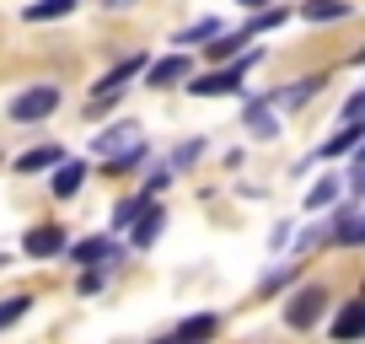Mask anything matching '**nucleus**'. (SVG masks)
<instances>
[{
	"instance_id": "nucleus-12",
	"label": "nucleus",
	"mask_w": 365,
	"mask_h": 344,
	"mask_svg": "<svg viewBox=\"0 0 365 344\" xmlns=\"http://www.w3.org/2000/svg\"><path fill=\"white\" fill-rule=\"evenodd\" d=\"M360 140H365V118H349V124H344L339 135L322 146V156H344V151H360Z\"/></svg>"
},
{
	"instance_id": "nucleus-26",
	"label": "nucleus",
	"mask_w": 365,
	"mask_h": 344,
	"mask_svg": "<svg viewBox=\"0 0 365 344\" xmlns=\"http://www.w3.org/2000/svg\"><path fill=\"white\" fill-rule=\"evenodd\" d=\"M279 22H285V11H263V16H252L247 33H263V27H279Z\"/></svg>"
},
{
	"instance_id": "nucleus-6",
	"label": "nucleus",
	"mask_w": 365,
	"mask_h": 344,
	"mask_svg": "<svg viewBox=\"0 0 365 344\" xmlns=\"http://www.w3.org/2000/svg\"><path fill=\"white\" fill-rule=\"evenodd\" d=\"M129 146H140V124L135 118H124V124H113V129H103V135L91 140V156H118V151H129Z\"/></svg>"
},
{
	"instance_id": "nucleus-31",
	"label": "nucleus",
	"mask_w": 365,
	"mask_h": 344,
	"mask_svg": "<svg viewBox=\"0 0 365 344\" xmlns=\"http://www.w3.org/2000/svg\"><path fill=\"white\" fill-rule=\"evenodd\" d=\"M354 65H365V49H360V54H354Z\"/></svg>"
},
{
	"instance_id": "nucleus-11",
	"label": "nucleus",
	"mask_w": 365,
	"mask_h": 344,
	"mask_svg": "<svg viewBox=\"0 0 365 344\" xmlns=\"http://www.w3.org/2000/svg\"><path fill=\"white\" fill-rule=\"evenodd\" d=\"M333 242H344V248H365V210H344L339 226H333Z\"/></svg>"
},
{
	"instance_id": "nucleus-27",
	"label": "nucleus",
	"mask_w": 365,
	"mask_h": 344,
	"mask_svg": "<svg viewBox=\"0 0 365 344\" xmlns=\"http://www.w3.org/2000/svg\"><path fill=\"white\" fill-rule=\"evenodd\" d=\"M349 118H365V92H354L349 103H344V124H349Z\"/></svg>"
},
{
	"instance_id": "nucleus-21",
	"label": "nucleus",
	"mask_w": 365,
	"mask_h": 344,
	"mask_svg": "<svg viewBox=\"0 0 365 344\" xmlns=\"http://www.w3.org/2000/svg\"><path fill=\"white\" fill-rule=\"evenodd\" d=\"M333 199H339V178H322L317 188H312L307 194V216H317V210H328Z\"/></svg>"
},
{
	"instance_id": "nucleus-9",
	"label": "nucleus",
	"mask_w": 365,
	"mask_h": 344,
	"mask_svg": "<svg viewBox=\"0 0 365 344\" xmlns=\"http://www.w3.org/2000/svg\"><path fill=\"white\" fill-rule=\"evenodd\" d=\"M113 253H118V248H113L108 237H86V242H76V248H70V258H76V264H86V269H103Z\"/></svg>"
},
{
	"instance_id": "nucleus-4",
	"label": "nucleus",
	"mask_w": 365,
	"mask_h": 344,
	"mask_svg": "<svg viewBox=\"0 0 365 344\" xmlns=\"http://www.w3.org/2000/svg\"><path fill=\"white\" fill-rule=\"evenodd\" d=\"M215 328H220L215 312H194V318H182L172 333H161L156 344H210V339H215Z\"/></svg>"
},
{
	"instance_id": "nucleus-30",
	"label": "nucleus",
	"mask_w": 365,
	"mask_h": 344,
	"mask_svg": "<svg viewBox=\"0 0 365 344\" xmlns=\"http://www.w3.org/2000/svg\"><path fill=\"white\" fill-rule=\"evenodd\" d=\"M237 6H247V11H258V6H263V0H237Z\"/></svg>"
},
{
	"instance_id": "nucleus-23",
	"label": "nucleus",
	"mask_w": 365,
	"mask_h": 344,
	"mask_svg": "<svg viewBox=\"0 0 365 344\" xmlns=\"http://www.w3.org/2000/svg\"><path fill=\"white\" fill-rule=\"evenodd\" d=\"M215 33H220V22H215V16H205V22L182 27V33H178V44H205V38H215Z\"/></svg>"
},
{
	"instance_id": "nucleus-10",
	"label": "nucleus",
	"mask_w": 365,
	"mask_h": 344,
	"mask_svg": "<svg viewBox=\"0 0 365 344\" xmlns=\"http://www.w3.org/2000/svg\"><path fill=\"white\" fill-rule=\"evenodd\" d=\"M349 11H354L349 0H301V16H307V22H344Z\"/></svg>"
},
{
	"instance_id": "nucleus-3",
	"label": "nucleus",
	"mask_w": 365,
	"mask_h": 344,
	"mask_svg": "<svg viewBox=\"0 0 365 344\" xmlns=\"http://www.w3.org/2000/svg\"><path fill=\"white\" fill-rule=\"evenodd\" d=\"M322 312H328V290H322V285H301L296 296L285 301V323H290V328H317Z\"/></svg>"
},
{
	"instance_id": "nucleus-8",
	"label": "nucleus",
	"mask_w": 365,
	"mask_h": 344,
	"mask_svg": "<svg viewBox=\"0 0 365 344\" xmlns=\"http://www.w3.org/2000/svg\"><path fill=\"white\" fill-rule=\"evenodd\" d=\"M354 339H365V296L349 301V307L333 318V344H354Z\"/></svg>"
},
{
	"instance_id": "nucleus-16",
	"label": "nucleus",
	"mask_w": 365,
	"mask_h": 344,
	"mask_svg": "<svg viewBox=\"0 0 365 344\" xmlns=\"http://www.w3.org/2000/svg\"><path fill=\"white\" fill-rule=\"evenodd\" d=\"M76 11V0H33V6H27V22H59V16H70Z\"/></svg>"
},
{
	"instance_id": "nucleus-13",
	"label": "nucleus",
	"mask_w": 365,
	"mask_h": 344,
	"mask_svg": "<svg viewBox=\"0 0 365 344\" xmlns=\"http://www.w3.org/2000/svg\"><path fill=\"white\" fill-rule=\"evenodd\" d=\"M59 161H65V151H59V146H33L27 156H16V172H43V167L54 172Z\"/></svg>"
},
{
	"instance_id": "nucleus-14",
	"label": "nucleus",
	"mask_w": 365,
	"mask_h": 344,
	"mask_svg": "<svg viewBox=\"0 0 365 344\" xmlns=\"http://www.w3.org/2000/svg\"><path fill=\"white\" fill-rule=\"evenodd\" d=\"M252 33H215V44H205V54L215 59V65H231V59L242 54V44H247Z\"/></svg>"
},
{
	"instance_id": "nucleus-1",
	"label": "nucleus",
	"mask_w": 365,
	"mask_h": 344,
	"mask_svg": "<svg viewBox=\"0 0 365 344\" xmlns=\"http://www.w3.org/2000/svg\"><path fill=\"white\" fill-rule=\"evenodd\" d=\"M263 59V49H252V54H242V59H231L226 70H215V76H199V81H188V92L194 97H231V92H242V76H247L252 65Z\"/></svg>"
},
{
	"instance_id": "nucleus-24",
	"label": "nucleus",
	"mask_w": 365,
	"mask_h": 344,
	"mask_svg": "<svg viewBox=\"0 0 365 344\" xmlns=\"http://www.w3.org/2000/svg\"><path fill=\"white\" fill-rule=\"evenodd\" d=\"M145 205H150V199H145V194H140V199H124V205H118V210H113V226H135V221H140V216H145Z\"/></svg>"
},
{
	"instance_id": "nucleus-18",
	"label": "nucleus",
	"mask_w": 365,
	"mask_h": 344,
	"mask_svg": "<svg viewBox=\"0 0 365 344\" xmlns=\"http://www.w3.org/2000/svg\"><path fill=\"white\" fill-rule=\"evenodd\" d=\"M317 92H322V76H307V81H296L290 92H279L274 103H285V108H301V103H312Z\"/></svg>"
},
{
	"instance_id": "nucleus-25",
	"label": "nucleus",
	"mask_w": 365,
	"mask_h": 344,
	"mask_svg": "<svg viewBox=\"0 0 365 344\" xmlns=\"http://www.w3.org/2000/svg\"><path fill=\"white\" fill-rule=\"evenodd\" d=\"M199 151H205V140H188L182 151H172V172H188L199 161Z\"/></svg>"
},
{
	"instance_id": "nucleus-32",
	"label": "nucleus",
	"mask_w": 365,
	"mask_h": 344,
	"mask_svg": "<svg viewBox=\"0 0 365 344\" xmlns=\"http://www.w3.org/2000/svg\"><path fill=\"white\" fill-rule=\"evenodd\" d=\"M360 161H365V140H360Z\"/></svg>"
},
{
	"instance_id": "nucleus-22",
	"label": "nucleus",
	"mask_w": 365,
	"mask_h": 344,
	"mask_svg": "<svg viewBox=\"0 0 365 344\" xmlns=\"http://www.w3.org/2000/svg\"><path fill=\"white\" fill-rule=\"evenodd\" d=\"M27 312H33V296H11V301H0V333L11 328V323H22Z\"/></svg>"
},
{
	"instance_id": "nucleus-17",
	"label": "nucleus",
	"mask_w": 365,
	"mask_h": 344,
	"mask_svg": "<svg viewBox=\"0 0 365 344\" xmlns=\"http://www.w3.org/2000/svg\"><path fill=\"white\" fill-rule=\"evenodd\" d=\"M247 135H258V140H274L279 135V124H274V113L263 103H247Z\"/></svg>"
},
{
	"instance_id": "nucleus-19",
	"label": "nucleus",
	"mask_w": 365,
	"mask_h": 344,
	"mask_svg": "<svg viewBox=\"0 0 365 344\" xmlns=\"http://www.w3.org/2000/svg\"><path fill=\"white\" fill-rule=\"evenodd\" d=\"M129 231H135V248H150V242H156V231H161V210L145 205V216H140Z\"/></svg>"
},
{
	"instance_id": "nucleus-2",
	"label": "nucleus",
	"mask_w": 365,
	"mask_h": 344,
	"mask_svg": "<svg viewBox=\"0 0 365 344\" xmlns=\"http://www.w3.org/2000/svg\"><path fill=\"white\" fill-rule=\"evenodd\" d=\"M59 108V86H48V81H38V86H27V92L11 97V108L6 113L16 118V124H38V118H48Z\"/></svg>"
},
{
	"instance_id": "nucleus-29",
	"label": "nucleus",
	"mask_w": 365,
	"mask_h": 344,
	"mask_svg": "<svg viewBox=\"0 0 365 344\" xmlns=\"http://www.w3.org/2000/svg\"><path fill=\"white\" fill-rule=\"evenodd\" d=\"M354 188H365V161H360V172H354Z\"/></svg>"
},
{
	"instance_id": "nucleus-15",
	"label": "nucleus",
	"mask_w": 365,
	"mask_h": 344,
	"mask_svg": "<svg viewBox=\"0 0 365 344\" xmlns=\"http://www.w3.org/2000/svg\"><path fill=\"white\" fill-rule=\"evenodd\" d=\"M81 183H86V167H81V161H59V167H54V194L59 199H70Z\"/></svg>"
},
{
	"instance_id": "nucleus-28",
	"label": "nucleus",
	"mask_w": 365,
	"mask_h": 344,
	"mask_svg": "<svg viewBox=\"0 0 365 344\" xmlns=\"http://www.w3.org/2000/svg\"><path fill=\"white\" fill-rule=\"evenodd\" d=\"M81 290H86V296H91V290H103V275H97V269H86V275H81Z\"/></svg>"
},
{
	"instance_id": "nucleus-5",
	"label": "nucleus",
	"mask_w": 365,
	"mask_h": 344,
	"mask_svg": "<svg viewBox=\"0 0 365 344\" xmlns=\"http://www.w3.org/2000/svg\"><path fill=\"white\" fill-rule=\"evenodd\" d=\"M194 76V65H188V54H167V59H156V65H145V86H156V92H167V86H178V81H188Z\"/></svg>"
},
{
	"instance_id": "nucleus-33",
	"label": "nucleus",
	"mask_w": 365,
	"mask_h": 344,
	"mask_svg": "<svg viewBox=\"0 0 365 344\" xmlns=\"http://www.w3.org/2000/svg\"><path fill=\"white\" fill-rule=\"evenodd\" d=\"M0 264H6V258H0Z\"/></svg>"
},
{
	"instance_id": "nucleus-7",
	"label": "nucleus",
	"mask_w": 365,
	"mask_h": 344,
	"mask_svg": "<svg viewBox=\"0 0 365 344\" xmlns=\"http://www.w3.org/2000/svg\"><path fill=\"white\" fill-rule=\"evenodd\" d=\"M22 253L27 258H59V253H65V231L59 226H33L22 237Z\"/></svg>"
},
{
	"instance_id": "nucleus-20",
	"label": "nucleus",
	"mask_w": 365,
	"mask_h": 344,
	"mask_svg": "<svg viewBox=\"0 0 365 344\" xmlns=\"http://www.w3.org/2000/svg\"><path fill=\"white\" fill-rule=\"evenodd\" d=\"M140 161H145V140L129 146V151H118V156H108V178H124V172H135Z\"/></svg>"
}]
</instances>
